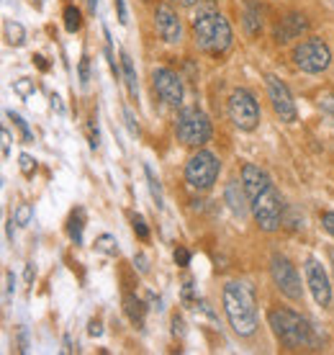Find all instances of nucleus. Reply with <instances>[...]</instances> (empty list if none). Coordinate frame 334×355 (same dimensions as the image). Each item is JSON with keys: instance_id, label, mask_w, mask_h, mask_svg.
Here are the masks:
<instances>
[{"instance_id": "obj_1", "label": "nucleus", "mask_w": 334, "mask_h": 355, "mask_svg": "<svg viewBox=\"0 0 334 355\" xmlns=\"http://www.w3.org/2000/svg\"><path fill=\"white\" fill-rule=\"evenodd\" d=\"M242 188L247 193V206L260 224V230L275 232L283 224V201L275 183L263 168H257L252 162H247L242 168Z\"/></svg>"}, {"instance_id": "obj_2", "label": "nucleus", "mask_w": 334, "mask_h": 355, "mask_svg": "<svg viewBox=\"0 0 334 355\" xmlns=\"http://www.w3.org/2000/svg\"><path fill=\"white\" fill-rule=\"evenodd\" d=\"M224 311L229 317L231 329L247 338L257 329V309H255V288L247 281H229L224 286Z\"/></svg>"}, {"instance_id": "obj_3", "label": "nucleus", "mask_w": 334, "mask_h": 355, "mask_svg": "<svg viewBox=\"0 0 334 355\" xmlns=\"http://www.w3.org/2000/svg\"><path fill=\"white\" fill-rule=\"evenodd\" d=\"M191 28H193L195 46L201 52L219 57L231 46V26H229V21L221 16L219 10L201 8L191 21Z\"/></svg>"}, {"instance_id": "obj_4", "label": "nucleus", "mask_w": 334, "mask_h": 355, "mask_svg": "<svg viewBox=\"0 0 334 355\" xmlns=\"http://www.w3.org/2000/svg\"><path fill=\"white\" fill-rule=\"evenodd\" d=\"M267 322L285 347H306L314 343V329L304 320L299 311L290 309H270Z\"/></svg>"}, {"instance_id": "obj_5", "label": "nucleus", "mask_w": 334, "mask_h": 355, "mask_svg": "<svg viewBox=\"0 0 334 355\" xmlns=\"http://www.w3.org/2000/svg\"><path fill=\"white\" fill-rule=\"evenodd\" d=\"M221 173V162L219 157L209 150H198L188 160L185 165V180H188V186L203 193V191H211L213 183H216V178Z\"/></svg>"}, {"instance_id": "obj_6", "label": "nucleus", "mask_w": 334, "mask_h": 355, "mask_svg": "<svg viewBox=\"0 0 334 355\" xmlns=\"http://www.w3.org/2000/svg\"><path fill=\"white\" fill-rule=\"evenodd\" d=\"M175 134L177 139L183 144H188V147H203V144L211 139V121L198 108H183L177 114Z\"/></svg>"}, {"instance_id": "obj_7", "label": "nucleus", "mask_w": 334, "mask_h": 355, "mask_svg": "<svg viewBox=\"0 0 334 355\" xmlns=\"http://www.w3.org/2000/svg\"><path fill=\"white\" fill-rule=\"evenodd\" d=\"M293 62L299 70L308 72V75H319L332 64V52L322 39L311 36V39L293 46Z\"/></svg>"}, {"instance_id": "obj_8", "label": "nucleus", "mask_w": 334, "mask_h": 355, "mask_svg": "<svg viewBox=\"0 0 334 355\" xmlns=\"http://www.w3.org/2000/svg\"><path fill=\"white\" fill-rule=\"evenodd\" d=\"M229 119L234 121L237 129L242 132H252L260 124V106L252 93H247L245 88L234 90L229 96Z\"/></svg>"}, {"instance_id": "obj_9", "label": "nucleus", "mask_w": 334, "mask_h": 355, "mask_svg": "<svg viewBox=\"0 0 334 355\" xmlns=\"http://www.w3.org/2000/svg\"><path fill=\"white\" fill-rule=\"evenodd\" d=\"M270 275H273L275 286L281 288L283 296H288L290 302H304L301 275L285 255H273V260H270Z\"/></svg>"}, {"instance_id": "obj_10", "label": "nucleus", "mask_w": 334, "mask_h": 355, "mask_svg": "<svg viewBox=\"0 0 334 355\" xmlns=\"http://www.w3.org/2000/svg\"><path fill=\"white\" fill-rule=\"evenodd\" d=\"M265 85H267V98H270V106L278 116H281V121L290 124V121H296V103H293V96H290L288 85L281 80V78H275V75H267L265 78Z\"/></svg>"}, {"instance_id": "obj_11", "label": "nucleus", "mask_w": 334, "mask_h": 355, "mask_svg": "<svg viewBox=\"0 0 334 355\" xmlns=\"http://www.w3.org/2000/svg\"><path fill=\"white\" fill-rule=\"evenodd\" d=\"M304 268H306V281H308V288H311V293H314V302H317L322 309H326V306H329V302H332V286H329V275H326V270L322 268V263H319L317 258H308Z\"/></svg>"}, {"instance_id": "obj_12", "label": "nucleus", "mask_w": 334, "mask_h": 355, "mask_svg": "<svg viewBox=\"0 0 334 355\" xmlns=\"http://www.w3.org/2000/svg\"><path fill=\"white\" fill-rule=\"evenodd\" d=\"M152 83H155V90L157 96L165 101L167 106H180L183 103V83L173 70L167 67H157L152 72Z\"/></svg>"}, {"instance_id": "obj_13", "label": "nucleus", "mask_w": 334, "mask_h": 355, "mask_svg": "<svg viewBox=\"0 0 334 355\" xmlns=\"http://www.w3.org/2000/svg\"><path fill=\"white\" fill-rule=\"evenodd\" d=\"M155 28L165 44H177L183 39V24L170 6H157L155 10Z\"/></svg>"}, {"instance_id": "obj_14", "label": "nucleus", "mask_w": 334, "mask_h": 355, "mask_svg": "<svg viewBox=\"0 0 334 355\" xmlns=\"http://www.w3.org/2000/svg\"><path fill=\"white\" fill-rule=\"evenodd\" d=\"M308 28V21L306 16H301V13H290V16L281 18V24L275 26L273 36L275 42H281V44H288L290 39H299L304 31Z\"/></svg>"}, {"instance_id": "obj_15", "label": "nucleus", "mask_w": 334, "mask_h": 355, "mask_svg": "<svg viewBox=\"0 0 334 355\" xmlns=\"http://www.w3.org/2000/svg\"><path fill=\"white\" fill-rule=\"evenodd\" d=\"M123 311H126V317L132 322L134 327H141L144 324V314H147V306L141 299H137L134 293H126L123 296Z\"/></svg>"}, {"instance_id": "obj_16", "label": "nucleus", "mask_w": 334, "mask_h": 355, "mask_svg": "<svg viewBox=\"0 0 334 355\" xmlns=\"http://www.w3.org/2000/svg\"><path fill=\"white\" fill-rule=\"evenodd\" d=\"M82 232H85V209L78 206L67 219V234L75 245H82Z\"/></svg>"}, {"instance_id": "obj_17", "label": "nucleus", "mask_w": 334, "mask_h": 355, "mask_svg": "<svg viewBox=\"0 0 334 355\" xmlns=\"http://www.w3.org/2000/svg\"><path fill=\"white\" fill-rule=\"evenodd\" d=\"M245 28L249 36H257L263 31V13H260V6H255L252 0H247L245 6Z\"/></svg>"}, {"instance_id": "obj_18", "label": "nucleus", "mask_w": 334, "mask_h": 355, "mask_svg": "<svg viewBox=\"0 0 334 355\" xmlns=\"http://www.w3.org/2000/svg\"><path fill=\"white\" fill-rule=\"evenodd\" d=\"M118 57H121V72H123V83H126V88H129V96L137 98L139 96V85H137V72H134V62L132 57L123 52H118Z\"/></svg>"}, {"instance_id": "obj_19", "label": "nucleus", "mask_w": 334, "mask_h": 355, "mask_svg": "<svg viewBox=\"0 0 334 355\" xmlns=\"http://www.w3.org/2000/svg\"><path fill=\"white\" fill-rule=\"evenodd\" d=\"M245 196H242V191H239V183H237V180H231V183L227 186V201H229V206H231V211L237 214V216H245V214H247Z\"/></svg>"}, {"instance_id": "obj_20", "label": "nucleus", "mask_w": 334, "mask_h": 355, "mask_svg": "<svg viewBox=\"0 0 334 355\" xmlns=\"http://www.w3.org/2000/svg\"><path fill=\"white\" fill-rule=\"evenodd\" d=\"M62 18H64V28H67L70 34L80 31V26H82V13H80L78 6H67V8L62 10Z\"/></svg>"}, {"instance_id": "obj_21", "label": "nucleus", "mask_w": 334, "mask_h": 355, "mask_svg": "<svg viewBox=\"0 0 334 355\" xmlns=\"http://www.w3.org/2000/svg\"><path fill=\"white\" fill-rule=\"evenodd\" d=\"M96 250L103 252V255L118 258V242H116L114 234H100V237H96Z\"/></svg>"}, {"instance_id": "obj_22", "label": "nucleus", "mask_w": 334, "mask_h": 355, "mask_svg": "<svg viewBox=\"0 0 334 355\" xmlns=\"http://www.w3.org/2000/svg\"><path fill=\"white\" fill-rule=\"evenodd\" d=\"M144 175H147V183H150V193L152 198H155V204H157V209H162V186H159V180L155 178V173H152L150 165H144Z\"/></svg>"}, {"instance_id": "obj_23", "label": "nucleus", "mask_w": 334, "mask_h": 355, "mask_svg": "<svg viewBox=\"0 0 334 355\" xmlns=\"http://www.w3.org/2000/svg\"><path fill=\"white\" fill-rule=\"evenodd\" d=\"M6 34H8V42L13 46H21L24 42H26V31H24V26H21L18 21H8V26H6Z\"/></svg>"}, {"instance_id": "obj_24", "label": "nucleus", "mask_w": 334, "mask_h": 355, "mask_svg": "<svg viewBox=\"0 0 334 355\" xmlns=\"http://www.w3.org/2000/svg\"><path fill=\"white\" fill-rule=\"evenodd\" d=\"M8 119L18 126V132H21V139H24V144L34 142V134H31V129H28V124H26V119H24V116H18L16 111H8Z\"/></svg>"}, {"instance_id": "obj_25", "label": "nucleus", "mask_w": 334, "mask_h": 355, "mask_svg": "<svg viewBox=\"0 0 334 355\" xmlns=\"http://www.w3.org/2000/svg\"><path fill=\"white\" fill-rule=\"evenodd\" d=\"M13 90H16V96L18 98H31L34 96V80H28V78H18V80H13Z\"/></svg>"}, {"instance_id": "obj_26", "label": "nucleus", "mask_w": 334, "mask_h": 355, "mask_svg": "<svg viewBox=\"0 0 334 355\" xmlns=\"http://www.w3.org/2000/svg\"><path fill=\"white\" fill-rule=\"evenodd\" d=\"M132 227H134V232H137V237H139L141 242L150 240V227H147V222H144V216L134 214V216H132Z\"/></svg>"}, {"instance_id": "obj_27", "label": "nucleus", "mask_w": 334, "mask_h": 355, "mask_svg": "<svg viewBox=\"0 0 334 355\" xmlns=\"http://www.w3.org/2000/svg\"><path fill=\"white\" fill-rule=\"evenodd\" d=\"M18 168H21V173H24L26 178H31L36 173V160L31 157V155H26V152H24V155L18 157Z\"/></svg>"}, {"instance_id": "obj_28", "label": "nucleus", "mask_w": 334, "mask_h": 355, "mask_svg": "<svg viewBox=\"0 0 334 355\" xmlns=\"http://www.w3.org/2000/svg\"><path fill=\"white\" fill-rule=\"evenodd\" d=\"M31 214H34V211H31V206H28V204H21L16 209V214H13V219H16L18 227H26V224L31 222Z\"/></svg>"}, {"instance_id": "obj_29", "label": "nucleus", "mask_w": 334, "mask_h": 355, "mask_svg": "<svg viewBox=\"0 0 334 355\" xmlns=\"http://www.w3.org/2000/svg\"><path fill=\"white\" fill-rule=\"evenodd\" d=\"M78 72H80V85H88V80H90V60L88 57H82V60H80Z\"/></svg>"}, {"instance_id": "obj_30", "label": "nucleus", "mask_w": 334, "mask_h": 355, "mask_svg": "<svg viewBox=\"0 0 334 355\" xmlns=\"http://www.w3.org/2000/svg\"><path fill=\"white\" fill-rule=\"evenodd\" d=\"M175 263L180 268H188V266H191V252H188L185 248H177L175 250Z\"/></svg>"}, {"instance_id": "obj_31", "label": "nucleus", "mask_w": 334, "mask_h": 355, "mask_svg": "<svg viewBox=\"0 0 334 355\" xmlns=\"http://www.w3.org/2000/svg\"><path fill=\"white\" fill-rule=\"evenodd\" d=\"M319 106L324 108L326 114H334V90H332V93H326V96H322Z\"/></svg>"}, {"instance_id": "obj_32", "label": "nucleus", "mask_w": 334, "mask_h": 355, "mask_svg": "<svg viewBox=\"0 0 334 355\" xmlns=\"http://www.w3.org/2000/svg\"><path fill=\"white\" fill-rule=\"evenodd\" d=\"M322 224H324V230L334 237V211H324V214H322Z\"/></svg>"}, {"instance_id": "obj_33", "label": "nucleus", "mask_w": 334, "mask_h": 355, "mask_svg": "<svg viewBox=\"0 0 334 355\" xmlns=\"http://www.w3.org/2000/svg\"><path fill=\"white\" fill-rule=\"evenodd\" d=\"M123 119H126V126H129V132L139 134V126H137V121H134V114L129 111V108H123Z\"/></svg>"}, {"instance_id": "obj_34", "label": "nucleus", "mask_w": 334, "mask_h": 355, "mask_svg": "<svg viewBox=\"0 0 334 355\" xmlns=\"http://www.w3.org/2000/svg\"><path fill=\"white\" fill-rule=\"evenodd\" d=\"M0 137H3V160H8V155H10V134H8V129H3V132H0Z\"/></svg>"}, {"instance_id": "obj_35", "label": "nucleus", "mask_w": 334, "mask_h": 355, "mask_svg": "<svg viewBox=\"0 0 334 355\" xmlns=\"http://www.w3.org/2000/svg\"><path fill=\"white\" fill-rule=\"evenodd\" d=\"M134 266L139 268V273H150V263H147V258L144 255H134Z\"/></svg>"}, {"instance_id": "obj_36", "label": "nucleus", "mask_w": 334, "mask_h": 355, "mask_svg": "<svg viewBox=\"0 0 334 355\" xmlns=\"http://www.w3.org/2000/svg\"><path fill=\"white\" fill-rule=\"evenodd\" d=\"M116 8H118V21H121V24H129V10H126V3H123V0H116Z\"/></svg>"}, {"instance_id": "obj_37", "label": "nucleus", "mask_w": 334, "mask_h": 355, "mask_svg": "<svg viewBox=\"0 0 334 355\" xmlns=\"http://www.w3.org/2000/svg\"><path fill=\"white\" fill-rule=\"evenodd\" d=\"M49 103H52V111H57L60 116H64V106H62V98L57 96V93H52V96H49Z\"/></svg>"}, {"instance_id": "obj_38", "label": "nucleus", "mask_w": 334, "mask_h": 355, "mask_svg": "<svg viewBox=\"0 0 334 355\" xmlns=\"http://www.w3.org/2000/svg\"><path fill=\"white\" fill-rule=\"evenodd\" d=\"M13 286H16V278H13V273H10V270H6V299H10Z\"/></svg>"}, {"instance_id": "obj_39", "label": "nucleus", "mask_w": 334, "mask_h": 355, "mask_svg": "<svg viewBox=\"0 0 334 355\" xmlns=\"http://www.w3.org/2000/svg\"><path fill=\"white\" fill-rule=\"evenodd\" d=\"M100 332H103V329H100V322H98V320L90 322V327H88V335H90V338H100Z\"/></svg>"}, {"instance_id": "obj_40", "label": "nucleus", "mask_w": 334, "mask_h": 355, "mask_svg": "<svg viewBox=\"0 0 334 355\" xmlns=\"http://www.w3.org/2000/svg\"><path fill=\"white\" fill-rule=\"evenodd\" d=\"M24 278H26V284H31L36 278V270H34V263H28L26 266V270H24Z\"/></svg>"}, {"instance_id": "obj_41", "label": "nucleus", "mask_w": 334, "mask_h": 355, "mask_svg": "<svg viewBox=\"0 0 334 355\" xmlns=\"http://www.w3.org/2000/svg\"><path fill=\"white\" fill-rule=\"evenodd\" d=\"M34 62H36V67H39V70H42V72L49 70V64H46V60H44V57H42V54H34Z\"/></svg>"}, {"instance_id": "obj_42", "label": "nucleus", "mask_w": 334, "mask_h": 355, "mask_svg": "<svg viewBox=\"0 0 334 355\" xmlns=\"http://www.w3.org/2000/svg\"><path fill=\"white\" fill-rule=\"evenodd\" d=\"M170 3H177V6H185V8H191V6H198L201 0H170Z\"/></svg>"}, {"instance_id": "obj_43", "label": "nucleus", "mask_w": 334, "mask_h": 355, "mask_svg": "<svg viewBox=\"0 0 334 355\" xmlns=\"http://www.w3.org/2000/svg\"><path fill=\"white\" fill-rule=\"evenodd\" d=\"M88 8H90V13H96V10H98V0H88Z\"/></svg>"}, {"instance_id": "obj_44", "label": "nucleus", "mask_w": 334, "mask_h": 355, "mask_svg": "<svg viewBox=\"0 0 334 355\" xmlns=\"http://www.w3.org/2000/svg\"><path fill=\"white\" fill-rule=\"evenodd\" d=\"M34 3H36V6H42V3H44V0H34Z\"/></svg>"}]
</instances>
